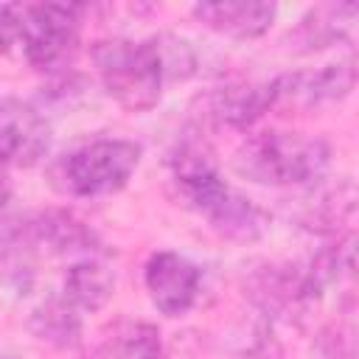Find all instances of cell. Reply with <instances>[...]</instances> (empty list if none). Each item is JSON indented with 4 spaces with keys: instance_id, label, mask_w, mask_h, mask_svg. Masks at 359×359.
Instances as JSON below:
<instances>
[{
    "instance_id": "17",
    "label": "cell",
    "mask_w": 359,
    "mask_h": 359,
    "mask_svg": "<svg viewBox=\"0 0 359 359\" xmlns=\"http://www.w3.org/2000/svg\"><path fill=\"white\" fill-rule=\"evenodd\" d=\"M154 42H157V50H160L165 84L188 81L191 76H196V70H199V56H196V50H194V45H191L188 39L174 36V34H157Z\"/></svg>"
},
{
    "instance_id": "7",
    "label": "cell",
    "mask_w": 359,
    "mask_h": 359,
    "mask_svg": "<svg viewBox=\"0 0 359 359\" xmlns=\"http://www.w3.org/2000/svg\"><path fill=\"white\" fill-rule=\"evenodd\" d=\"M48 115L22 98H0V165L31 168L50 149Z\"/></svg>"
},
{
    "instance_id": "6",
    "label": "cell",
    "mask_w": 359,
    "mask_h": 359,
    "mask_svg": "<svg viewBox=\"0 0 359 359\" xmlns=\"http://www.w3.org/2000/svg\"><path fill=\"white\" fill-rule=\"evenodd\" d=\"M185 205L194 208L210 224V230L236 244H252L269 230V213L241 191L230 188L224 180L213 182Z\"/></svg>"
},
{
    "instance_id": "19",
    "label": "cell",
    "mask_w": 359,
    "mask_h": 359,
    "mask_svg": "<svg viewBox=\"0 0 359 359\" xmlns=\"http://www.w3.org/2000/svg\"><path fill=\"white\" fill-rule=\"evenodd\" d=\"M22 6H0V53H8L20 42Z\"/></svg>"
},
{
    "instance_id": "2",
    "label": "cell",
    "mask_w": 359,
    "mask_h": 359,
    "mask_svg": "<svg viewBox=\"0 0 359 359\" xmlns=\"http://www.w3.org/2000/svg\"><path fill=\"white\" fill-rule=\"evenodd\" d=\"M101 87L129 112H149L160 104L165 73L154 36L149 39H101L90 50Z\"/></svg>"
},
{
    "instance_id": "15",
    "label": "cell",
    "mask_w": 359,
    "mask_h": 359,
    "mask_svg": "<svg viewBox=\"0 0 359 359\" xmlns=\"http://www.w3.org/2000/svg\"><path fill=\"white\" fill-rule=\"evenodd\" d=\"M163 339L151 323L118 320L90 351L87 359H160Z\"/></svg>"
},
{
    "instance_id": "14",
    "label": "cell",
    "mask_w": 359,
    "mask_h": 359,
    "mask_svg": "<svg viewBox=\"0 0 359 359\" xmlns=\"http://www.w3.org/2000/svg\"><path fill=\"white\" fill-rule=\"evenodd\" d=\"M353 20H356V3H323L309 8V14L297 22L292 39L303 45V50L334 48L337 42L351 39Z\"/></svg>"
},
{
    "instance_id": "9",
    "label": "cell",
    "mask_w": 359,
    "mask_h": 359,
    "mask_svg": "<svg viewBox=\"0 0 359 359\" xmlns=\"http://www.w3.org/2000/svg\"><path fill=\"white\" fill-rule=\"evenodd\" d=\"M196 104H199V112H196L199 129L224 126V129L247 132L272 109V93H269V81L266 84L230 81L208 90L205 95L196 98Z\"/></svg>"
},
{
    "instance_id": "18",
    "label": "cell",
    "mask_w": 359,
    "mask_h": 359,
    "mask_svg": "<svg viewBox=\"0 0 359 359\" xmlns=\"http://www.w3.org/2000/svg\"><path fill=\"white\" fill-rule=\"evenodd\" d=\"M311 359H356V339L351 323L323 328L311 345Z\"/></svg>"
},
{
    "instance_id": "8",
    "label": "cell",
    "mask_w": 359,
    "mask_h": 359,
    "mask_svg": "<svg viewBox=\"0 0 359 359\" xmlns=\"http://www.w3.org/2000/svg\"><path fill=\"white\" fill-rule=\"evenodd\" d=\"M143 283L151 306L163 317H182L194 309L202 286L199 266L174 250H157L149 255L143 269Z\"/></svg>"
},
{
    "instance_id": "16",
    "label": "cell",
    "mask_w": 359,
    "mask_h": 359,
    "mask_svg": "<svg viewBox=\"0 0 359 359\" xmlns=\"http://www.w3.org/2000/svg\"><path fill=\"white\" fill-rule=\"evenodd\" d=\"M28 331L50 348L70 351L81 342V314L62 294H50L31 309Z\"/></svg>"
},
{
    "instance_id": "3",
    "label": "cell",
    "mask_w": 359,
    "mask_h": 359,
    "mask_svg": "<svg viewBox=\"0 0 359 359\" xmlns=\"http://www.w3.org/2000/svg\"><path fill=\"white\" fill-rule=\"evenodd\" d=\"M143 146L126 137H95L65 151L50 165V182L65 196L98 199L112 196L135 177Z\"/></svg>"
},
{
    "instance_id": "13",
    "label": "cell",
    "mask_w": 359,
    "mask_h": 359,
    "mask_svg": "<svg viewBox=\"0 0 359 359\" xmlns=\"http://www.w3.org/2000/svg\"><path fill=\"white\" fill-rule=\"evenodd\" d=\"M79 314H90L104 309L115 294V269L104 261V255H90L67 264L59 292Z\"/></svg>"
},
{
    "instance_id": "12",
    "label": "cell",
    "mask_w": 359,
    "mask_h": 359,
    "mask_svg": "<svg viewBox=\"0 0 359 359\" xmlns=\"http://www.w3.org/2000/svg\"><path fill=\"white\" fill-rule=\"evenodd\" d=\"M194 20L205 28L230 36V39H255L264 36L278 14L275 3H247V0H213V3H196L191 8Z\"/></svg>"
},
{
    "instance_id": "5",
    "label": "cell",
    "mask_w": 359,
    "mask_h": 359,
    "mask_svg": "<svg viewBox=\"0 0 359 359\" xmlns=\"http://www.w3.org/2000/svg\"><path fill=\"white\" fill-rule=\"evenodd\" d=\"M356 84L353 56L314 70H292L269 81L272 109H317L351 95Z\"/></svg>"
},
{
    "instance_id": "1",
    "label": "cell",
    "mask_w": 359,
    "mask_h": 359,
    "mask_svg": "<svg viewBox=\"0 0 359 359\" xmlns=\"http://www.w3.org/2000/svg\"><path fill=\"white\" fill-rule=\"evenodd\" d=\"M328 163L331 146L323 137L283 129L247 137L233 157L244 180L272 188H311L325 177Z\"/></svg>"
},
{
    "instance_id": "20",
    "label": "cell",
    "mask_w": 359,
    "mask_h": 359,
    "mask_svg": "<svg viewBox=\"0 0 359 359\" xmlns=\"http://www.w3.org/2000/svg\"><path fill=\"white\" fill-rule=\"evenodd\" d=\"M8 199H11L8 185H6V180L0 177V216H3V210H6V205H8Z\"/></svg>"
},
{
    "instance_id": "11",
    "label": "cell",
    "mask_w": 359,
    "mask_h": 359,
    "mask_svg": "<svg viewBox=\"0 0 359 359\" xmlns=\"http://www.w3.org/2000/svg\"><path fill=\"white\" fill-rule=\"evenodd\" d=\"M297 222L309 233L317 236H342L339 230L353 219L356 213V185L348 177H337L334 182H314L311 188H303Z\"/></svg>"
},
{
    "instance_id": "4",
    "label": "cell",
    "mask_w": 359,
    "mask_h": 359,
    "mask_svg": "<svg viewBox=\"0 0 359 359\" xmlns=\"http://www.w3.org/2000/svg\"><path fill=\"white\" fill-rule=\"evenodd\" d=\"M81 31V6L73 3H36L22 6L20 42L25 62L36 70L56 73L67 67Z\"/></svg>"
},
{
    "instance_id": "10",
    "label": "cell",
    "mask_w": 359,
    "mask_h": 359,
    "mask_svg": "<svg viewBox=\"0 0 359 359\" xmlns=\"http://www.w3.org/2000/svg\"><path fill=\"white\" fill-rule=\"evenodd\" d=\"M28 236L36 244L39 255L50 258H65L67 264L90 258V255H104L98 236L70 210H42L31 219H25Z\"/></svg>"
}]
</instances>
